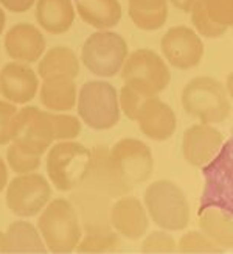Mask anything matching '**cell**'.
<instances>
[{"label": "cell", "mask_w": 233, "mask_h": 254, "mask_svg": "<svg viewBox=\"0 0 233 254\" xmlns=\"http://www.w3.org/2000/svg\"><path fill=\"white\" fill-rule=\"evenodd\" d=\"M38 231L47 251L54 254L73 253L83 237L80 217L70 200L56 198L41 211Z\"/></svg>", "instance_id": "cell-1"}, {"label": "cell", "mask_w": 233, "mask_h": 254, "mask_svg": "<svg viewBox=\"0 0 233 254\" xmlns=\"http://www.w3.org/2000/svg\"><path fill=\"white\" fill-rule=\"evenodd\" d=\"M181 102L186 114L207 125L223 124L232 114V102L224 84L212 76H197L186 83Z\"/></svg>", "instance_id": "cell-2"}, {"label": "cell", "mask_w": 233, "mask_h": 254, "mask_svg": "<svg viewBox=\"0 0 233 254\" xmlns=\"http://www.w3.org/2000/svg\"><path fill=\"white\" fill-rule=\"evenodd\" d=\"M148 217L165 231H182L190 223V204L176 183L159 180L149 184L143 196Z\"/></svg>", "instance_id": "cell-3"}, {"label": "cell", "mask_w": 233, "mask_h": 254, "mask_svg": "<svg viewBox=\"0 0 233 254\" xmlns=\"http://www.w3.org/2000/svg\"><path fill=\"white\" fill-rule=\"evenodd\" d=\"M92 153L86 145L73 140L51 143L47 154L48 178L61 192H70L80 186L91 169Z\"/></svg>", "instance_id": "cell-4"}, {"label": "cell", "mask_w": 233, "mask_h": 254, "mask_svg": "<svg viewBox=\"0 0 233 254\" xmlns=\"http://www.w3.org/2000/svg\"><path fill=\"white\" fill-rule=\"evenodd\" d=\"M78 116L92 129L103 131L114 128L120 122L118 92L106 81H87L76 97Z\"/></svg>", "instance_id": "cell-5"}, {"label": "cell", "mask_w": 233, "mask_h": 254, "mask_svg": "<svg viewBox=\"0 0 233 254\" xmlns=\"http://www.w3.org/2000/svg\"><path fill=\"white\" fill-rule=\"evenodd\" d=\"M123 81L143 95L155 97L170 86L171 73L165 60L149 49H139L128 55L120 69Z\"/></svg>", "instance_id": "cell-6"}, {"label": "cell", "mask_w": 233, "mask_h": 254, "mask_svg": "<svg viewBox=\"0 0 233 254\" xmlns=\"http://www.w3.org/2000/svg\"><path fill=\"white\" fill-rule=\"evenodd\" d=\"M128 44L123 36L110 30H98L83 46L81 61L93 75L115 76L128 57Z\"/></svg>", "instance_id": "cell-7"}, {"label": "cell", "mask_w": 233, "mask_h": 254, "mask_svg": "<svg viewBox=\"0 0 233 254\" xmlns=\"http://www.w3.org/2000/svg\"><path fill=\"white\" fill-rule=\"evenodd\" d=\"M54 140L51 116L36 106L17 109L11 124V142L30 154L42 156Z\"/></svg>", "instance_id": "cell-8"}, {"label": "cell", "mask_w": 233, "mask_h": 254, "mask_svg": "<svg viewBox=\"0 0 233 254\" xmlns=\"http://www.w3.org/2000/svg\"><path fill=\"white\" fill-rule=\"evenodd\" d=\"M51 198V186L36 172L17 175L6 184V206L22 218L41 214Z\"/></svg>", "instance_id": "cell-9"}, {"label": "cell", "mask_w": 233, "mask_h": 254, "mask_svg": "<svg viewBox=\"0 0 233 254\" xmlns=\"http://www.w3.org/2000/svg\"><path fill=\"white\" fill-rule=\"evenodd\" d=\"M109 159L114 169L129 186L146 183L154 172V156L151 148L139 139L126 137L109 148Z\"/></svg>", "instance_id": "cell-10"}, {"label": "cell", "mask_w": 233, "mask_h": 254, "mask_svg": "<svg viewBox=\"0 0 233 254\" xmlns=\"http://www.w3.org/2000/svg\"><path fill=\"white\" fill-rule=\"evenodd\" d=\"M91 153V169H89L84 181L78 187H83V189L107 198L110 201L131 193L134 187L121 180V176L114 169L109 159V148L106 145H95Z\"/></svg>", "instance_id": "cell-11"}, {"label": "cell", "mask_w": 233, "mask_h": 254, "mask_svg": "<svg viewBox=\"0 0 233 254\" xmlns=\"http://www.w3.org/2000/svg\"><path fill=\"white\" fill-rule=\"evenodd\" d=\"M160 49L165 60L173 67L188 70L201 63L204 57V44L199 35L188 27H173L162 36Z\"/></svg>", "instance_id": "cell-12"}, {"label": "cell", "mask_w": 233, "mask_h": 254, "mask_svg": "<svg viewBox=\"0 0 233 254\" xmlns=\"http://www.w3.org/2000/svg\"><path fill=\"white\" fill-rule=\"evenodd\" d=\"M224 136L218 128L207 124H197L186 128L182 139V154L193 167H205L223 148Z\"/></svg>", "instance_id": "cell-13"}, {"label": "cell", "mask_w": 233, "mask_h": 254, "mask_svg": "<svg viewBox=\"0 0 233 254\" xmlns=\"http://www.w3.org/2000/svg\"><path fill=\"white\" fill-rule=\"evenodd\" d=\"M109 222L114 231L131 240L145 236L149 228V217L145 206L137 196L129 193L115 198L110 204Z\"/></svg>", "instance_id": "cell-14"}, {"label": "cell", "mask_w": 233, "mask_h": 254, "mask_svg": "<svg viewBox=\"0 0 233 254\" xmlns=\"http://www.w3.org/2000/svg\"><path fill=\"white\" fill-rule=\"evenodd\" d=\"M39 91L38 73L27 63L11 61L0 70V94L14 105H27Z\"/></svg>", "instance_id": "cell-15"}, {"label": "cell", "mask_w": 233, "mask_h": 254, "mask_svg": "<svg viewBox=\"0 0 233 254\" xmlns=\"http://www.w3.org/2000/svg\"><path fill=\"white\" fill-rule=\"evenodd\" d=\"M136 122L143 134L157 142L168 140L174 134L177 125L173 108L162 102L159 95L146 98L137 114Z\"/></svg>", "instance_id": "cell-16"}, {"label": "cell", "mask_w": 233, "mask_h": 254, "mask_svg": "<svg viewBox=\"0 0 233 254\" xmlns=\"http://www.w3.org/2000/svg\"><path fill=\"white\" fill-rule=\"evenodd\" d=\"M5 50L9 58L20 63H36L46 52V38L31 24H17L5 35Z\"/></svg>", "instance_id": "cell-17"}, {"label": "cell", "mask_w": 233, "mask_h": 254, "mask_svg": "<svg viewBox=\"0 0 233 254\" xmlns=\"http://www.w3.org/2000/svg\"><path fill=\"white\" fill-rule=\"evenodd\" d=\"M0 253L3 254H44L47 247L35 225L25 220L13 222L0 239Z\"/></svg>", "instance_id": "cell-18"}, {"label": "cell", "mask_w": 233, "mask_h": 254, "mask_svg": "<svg viewBox=\"0 0 233 254\" xmlns=\"http://www.w3.org/2000/svg\"><path fill=\"white\" fill-rule=\"evenodd\" d=\"M76 83L67 75H50L42 78L41 103L51 113H65L76 106Z\"/></svg>", "instance_id": "cell-19"}, {"label": "cell", "mask_w": 233, "mask_h": 254, "mask_svg": "<svg viewBox=\"0 0 233 254\" xmlns=\"http://www.w3.org/2000/svg\"><path fill=\"white\" fill-rule=\"evenodd\" d=\"M36 20L42 30L51 35L69 31L75 20V6L72 0H38Z\"/></svg>", "instance_id": "cell-20"}, {"label": "cell", "mask_w": 233, "mask_h": 254, "mask_svg": "<svg viewBox=\"0 0 233 254\" xmlns=\"http://www.w3.org/2000/svg\"><path fill=\"white\" fill-rule=\"evenodd\" d=\"M75 6L87 25L98 30H110L121 20L118 0H75Z\"/></svg>", "instance_id": "cell-21"}, {"label": "cell", "mask_w": 233, "mask_h": 254, "mask_svg": "<svg viewBox=\"0 0 233 254\" xmlns=\"http://www.w3.org/2000/svg\"><path fill=\"white\" fill-rule=\"evenodd\" d=\"M232 211L216 206L204 207L199 215V228L202 233L221 248H232L233 245V222Z\"/></svg>", "instance_id": "cell-22"}, {"label": "cell", "mask_w": 233, "mask_h": 254, "mask_svg": "<svg viewBox=\"0 0 233 254\" xmlns=\"http://www.w3.org/2000/svg\"><path fill=\"white\" fill-rule=\"evenodd\" d=\"M38 75L41 78H47L50 75H67L70 78H76L80 75V61L76 53L65 46L51 47L41 57Z\"/></svg>", "instance_id": "cell-23"}, {"label": "cell", "mask_w": 233, "mask_h": 254, "mask_svg": "<svg viewBox=\"0 0 233 254\" xmlns=\"http://www.w3.org/2000/svg\"><path fill=\"white\" fill-rule=\"evenodd\" d=\"M121 250V237L114 229L104 231H92L86 233L80 244L76 245L75 251L80 254H106L117 253Z\"/></svg>", "instance_id": "cell-24"}, {"label": "cell", "mask_w": 233, "mask_h": 254, "mask_svg": "<svg viewBox=\"0 0 233 254\" xmlns=\"http://www.w3.org/2000/svg\"><path fill=\"white\" fill-rule=\"evenodd\" d=\"M177 251L184 254H219L224 251V248L218 247L202 231H190L181 237Z\"/></svg>", "instance_id": "cell-25"}, {"label": "cell", "mask_w": 233, "mask_h": 254, "mask_svg": "<svg viewBox=\"0 0 233 254\" xmlns=\"http://www.w3.org/2000/svg\"><path fill=\"white\" fill-rule=\"evenodd\" d=\"M129 17L134 22V25L140 30L145 31L159 30L165 25L166 19H168V5L152 11L137 9L134 6H129Z\"/></svg>", "instance_id": "cell-26"}, {"label": "cell", "mask_w": 233, "mask_h": 254, "mask_svg": "<svg viewBox=\"0 0 233 254\" xmlns=\"http://www.w3.org/2000/svg\"><path fill=\"white\" fill-rule=\"evenodd\" d=\"M6 162L9 165V169L17 175L30 173L39 169L41 165V156L36 154H30L24 150H20L16 147L14 143H11L6 150Z\"/></svg>", "instance_id": "cell-27"}, {"label": "cell", "mask_w": 233, "mask_h": 254, "mask_svg": "<svg viewBox=\"0 0 233 254\" xmlns=\"http://www.w3.org/2000/svg\"><path fill=\"white\" fill-rule=\"evenodd\" d=\"M190 14H191V22L194 28L197 30L199 35H202L204 38H221L223 35H226L229 30L223 25L215 24L213 20H210V17L205 14V11L201 5V0H196Z\"/></svg>", "instance_id": "cell-28"}, {"label": "cell", "mask_w": 233, "mask_h": 254, "mask_svg": "<svg viewBox=\"0 0 233 254\" xmlns=\"http://www.w3.org/2000/svg\"><path fill=\"white\" fill-rule=\"evenodd\" d=\"M205 14L215 24L232 28L233 25V0H201Z\"/></svg>", "instance_id": "cell-29"}, {"label": "cell", "mask_w": 233, "mask_h": 254, "mask_svg": "<svg viewBox=\"0 0 233 254\" xmlns=\"http://www.w3.org/2000/svg\"><path fill=\"white\" fill-rule=\"evenodd\" d=\"M53 129H54V140H72L81 134V120L75 116L50 113Z\"/></svg>", "instance_id": "cell-30"}, {"label": "cell", "mask_w": 233, "mask_h": 254, "mask_svg": "<svg viewBox=\"0 0 233 254\" xmlns=\"http://www.w3.org/2000/svg\"><path fill=\"white\" fill-rule=\"evenodd\" d=\"M177 251V244L171 234L163 231H152L141 244V253L145 254H173Z\"/></svg>", "instance_id": "cell-31"}, {"label": "cell", "mask_w": 233, "mask_h": 254, "mask_svg": "<svg viewBox=\"0 0 233 254\" xmlns=\"http://www.w3.org/2000/svg\"><path fill=\"white\" fill-rule=\"evenodd\" d=\"M146 98H149V97L143 95L140 91L136 89V87H132V86L125 83L123 87L120 89V94H118L120 111H123V114L129 120H136L140 108H141L143 103H145Z\"/></svg>", "instance_id": "cell-32"}, {"label": "cell", "mask_w": 233, "mask_h": 254, "mask_svg": "<svg viewBox=\"0 0 233 254\" xmlns=\"http://www.w3.org/2000/svg\"><path fill=\"white\" fill-rule=\"evenodd\" d=\"M17 113V108L11 102L0 100V145H8L11 142V124Z\"/></svg>", "instance_id": "cell-33"}, {"label": "cell", "mask_w": 233, "mask_h": 254, "mask_svg": "<svg viewBox=\"0 0 233 254\" xmlns=\"http://www.w3.org/2000/svg\"><path fill=\"white\" fill-rule=\"evenodd\" d=\"M35 2L36 0H0L3 8L13 11V13H25L35 5Z\"/></svg>", "instance_id": "cell-34"}, {"label": "cell", "mask_w": 233, "mask_h": 254, "mask_svg": "<svg viewBox=\"0 0 233 254\" xmlns=\"http://www.w3.org/2000/svg\"><path fill=\"white\" fill-rule=\"evenodd\" d=\"M168 5V0H129V6H134L137 9H159L162 6Z\"/></svg>", "instance_id": "cell-35"}, {"label": "cell", "mask_w": 233, "mask_h": 254, "mask_svg": "<svg viewBox=\"0 0 233 254\" xmlns=\"http://www.w3.org/2000/svg\"><path fill=\"white\" fill-rule=\"evenodd\" d=\"M6 184H8V167L5 161L0 158V192H3Z\"/></svg>", "instance_id": "cell-36"}, {"label": "cell", "mask_w": 233, "mask_h": 254, "mask_svg": "<svg viewBox=\"0 0 233 254\" xmlns=\"http://www.w3.org/2000/svg\"><path fill=\"white\" fill-rule=\"evenodd\" d=\"M170 2H171L176 8H179V9L185 11V13H190L196 0H170Z\"/></svg>", "instance_id": "cell-37"}, {"label": "cell", "mask_w": 233, "mask_h": 254, "mask_svg": "<svg viewBox=\"0 0 233 254\" xmlns=\"http://www.w3.org/2000/svg\"><path fill=\"white\" fill-rule=\"evenodd\" d=\"M5 24H6V16H5V11H3V8L0 6V35H2V33H3Z\"/></svg>", "instance_id": "cell-38"}, {"label": "cell", "mask_w": 233, "mask_h": 254, "mask_svg": "<svg viewBox=\"0 0 233 254\" xmlns=\"http://www.w3.org/2000/svg\"><path fill=\"white\" fill-rule=\"evenodd\" d=\"M0 239H2V233H0Z\"/></svg>", "instance_id": "cell-39"}]
</instances>
